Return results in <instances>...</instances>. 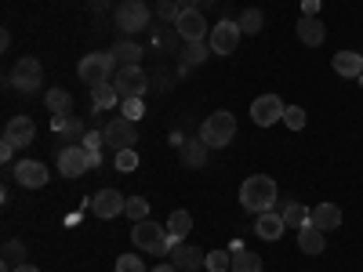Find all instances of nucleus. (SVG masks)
<instances>
[{
    "label": "nucleus",
    "instance_id": "5",
    "mask_svg": "<svg viewBox=\"0 0 363 272\" xmlns=\"http://www.w3.org/2000/svg\"><path fill=\"white\" fill-rule=\"evenodd\" d=\"M113 26L120 29V33H142V29L149 26V4L145 0H120L116 11H113Z\"/></svg>",
    "mask_w": 363,
    "mask_h": 272
},
{
    "label": "nucleus",
    "instance_id": "21",
    "mask_svg": "<svg viewBox=\"0 0 363 272\" xmlns=\"http://www.w3.org/2000/svg\"><path fill=\"white\" fill-rule=\"evenodd\" d=\"M330 66H335L338 76H363V55L359 51H338Z\"/></svg>",
    "mask_w": 363,
    "mask_h": 272
},
{
    "label": "nucleus",
    "instance_id": "35",
    "mask_svg": "<svg viewBox=\"0 0 363 272\" xmlns=\"http://www.w3.org/2000/svg\"><path fill=\"white\" fill-rule=\"evenodd\" d=\"M284 124L291 131H301V128H306V109H301V106H287L284 109Z\"/></svg>",
    "mask_w": 363,
    "mask_h": 272
},
{
    "label": "nucleus",
    "instance_id": "8",
    "mask_svg": "<svg viewBox=\"0 0 363 272\" xmlns=\"http://www.w3.org/2000/svg\"><path fill=\"white\" fill-rule=\"evenodd\" d=\"M87 171H91V149L84 142L66 145L62 153H58V174H62V178H80Z\"/></svg>",
    "mask_w": 363,
    "mask_h": 272
},
{
    "label": "nucleus",
    "instance_id": "27",
    "mask_svg": "<svg viewBox=\"0 0 363 272\" xmlns=\"http://www.w3.org/2000/svg\"><path fill=\"white\" fill-rule=\"evenodd\" d=\"M265 265H262V258L255 254V251H247V247H236L233 251V272H262Z\"/></svg>",
    "mask_w": 363,
    "mask_h": 272
},
{
    "label": "nucleus",
    "instance_id": "24",
    "mask_svg": "<svg viewBox=\"0 0 363 272\" xmlns=\"http://www.w3.org/2000/svg\"><path fill=\"white\" fill-rule=\"evenodd\" d=\"M109 51H113V58H116V66H138V62H142V47H138L135 40H120V44H113Z\"/></svg>",
    "mask_w": 363,
    "mask_h": 272
},
{
    "label": "nucleus",
    "instance_id": "16",
    "mask_svg": "<svg viewBox=\"0 0 363 272\" xmlns=\"http://www.w3.org/2000/svg\"><path fill=\"white\" fill-rule=\"evenodd\" d=\"M171 261H174L182 272H193V268L207 265V254H203V251H196L193 244H186V239H182V244H174V247H171Z\"/></svg>",
    "mask_w": 363,
    "mask_h": 272
},
{
    "label": "nucleus",
    "instance_id": "44",
    "mask_svg": "<svg viewBox=\"0 0 363 272\" xmlns=\"http://www.w3.org/2000/svg\"><path fill=\"white\" fill-rule=\"evenodd\" d=\"M182 4V11H193V8H200V0H178Z\"/></svg>",
    "mask_w": 363,
    "mask_h": 272
},
{
    "label": "nucleus",
    "instance_id": "30",
    "mask_svg": "<svg viewBox=\"0 0 363 272\" xmlns=\"http://www.w3.org/2000/svg\"><path fill=\"white\" fill-rule=\"evenodd\" d=\"M236 22H240V33H251V37H255V33H262L265 15H262V8H247V11L240 15Z\"/></svg>",
    "mask_w": 363,
    "mask_h": 272
},
{
    "label": "nucleus",
    "instance_id": "10",
    "mask_svg": "<svg viewBox=\"0 0 363 272\" xmlns=\"http://www.w3.org/2000/svg\"><path fill=\"white\" fill-rule=\"evenodd\" d=\"M240 37H244V33H240V22H215V26H211V37H207V44H211V51H215V55H233L236 51V44H240Z\"/></svg>",
    "mask_w": 363,
    "mask_h": 272
},
{
    "label": "nucleus",
    "instance_id": "19",
    "mask_svg": "<svg viewBox=\"0 0 363 272\" xmlns=\"http://www.w3.org/2000/svg\"><path fill=\"white\" fill-rule=\"evenodd\" d=\"M255 218H258V222H255V232L265 239V244L280 239V236H284V229H287L284 215H272V210H265V215H255Z\"/></svg>",
    "mask_w": 363,
    "mask_h": 272
},
{
    "label": "nucleus",
    "instance_id": "17",
    "mask_svg": "<svg viewBox=\"0 0 363 272\" xmlns=\"http://www.w3.org/2000/svg\"><path fill=\"white\" fill-rule=\"evenodd\" d=\"M298 251H301V254H313V258L323 254V251H327L323 229H316L313 222H309V225H301V229H298Z\"/></svg>",
    "mask_w": 363,
    "mask_h": 272
},
{
    "label": "nucleus",
    "instance_id": "2",
    "mask_svg": "<svg viewBox=\"0 0 363 272\" xmlns=\"http://www.w3.org/2000/svg\"><path fill=\"white\" fill-rule=\"evenodd\" d=\"M131 244H135L138 251H145V254H171L174 239L167 236V229H164L160 222L142 218V222L131 225Z\"/></svg>",
    "mask_w": 363,
    "mask_h": 272
},
{
    "label": "nucleus",
    "instance_id": "34",
    "mask_svg": "<svg viewBox=\"0 0 363 272\" xmlns=\"http://www.w3.org/2000/svg\"><path fill=\"white\" fill-rule=\"evenodd\" d=\"M207 268H211V272H233V254H225V251H207Z\"/></svg>",
    "mask_w": 363,
    "mask_h": 272
},
{
    "label": "nucleus",
    "instance_id": "46",
    "mask_svg": "<svg viewBox=\"0 0 363 272\" xmlns=\"http://www.w3.org/2000/svg\"><path fill=\"white\" fill-rule=\"evenodd\" d=\"M359 84H363V76H359Z\"/></svg>",
    "mask_w": 363,
    "mask_h": 272
},
{
    "label": "nucleus",
    "instance_id": "1",
    "mask_svg": "<svg viewBox=\"0 0 363 272\" xmlns=\"http://www.w3.org/2000/svg\"><path fill=\"white\" fill-rule=\"evenodd\" d=\"M277 181L269 174H251L244 186H240V207L251 210V215H265V210L277 207Z\"/></svg>",
    "mask_w": 363,
    "mask_h": 272
},
{
    "label": "nucleus",
    "instance_id": "11",
    "mask_svg": "<svg viewBox=\"0 0 363 272\" xmlns=\"http://www.w3.org/2000/svg\"><path fill=\"white\" fill-rule=\"evenodd\" d=\"M124 207H128V196H120L116 189H99L95 196H91V215L102 218V222L124 215Z\"/></svg>",
    "mask_w": 363,
    "mask_h": 272
},
{
    "label": "nucleus",
    "instance_id": "42",
    "mask_svg": "<svg viewBox=\"0 0 363 272\" xmlns=\"http://www.w3.org/2000/svg\"><path fill=\"white\" fill-rule=\"evenodd\" d=\"M320 11V0H301V15H316Z\"/></svg>",
    "mask_w": 363,
    "mask_h": 272
},
{
    "label": "nucleus",
    "instance_id": "6",
    "mask_svg": "<svg viewBox=\"0 0 363 272\" xmlns=\"http://www.w3.org/2000/svg\"><path fill=\"white\" fill-rule=\"evenodd\" d=\"M40 80H44L40 58L22 55L18 62H15V69H11V87H18L22 95H33V91H40Z\"/></svg>",
    "mask_w": 363,
    "mask_h": 272
},
{
    "label": "nucleus",
    "instance_id": "29",
    "mask_svg": "<svg viewBox=\"0 0 363 272\" xmlns=\"http://www.w3.org/2000/svg\"><path fill=\"white\" fill-rule=\"evenodd\" d=\"M116 102H120V95H116V87H113V84L91 87V106H95V109H113Z\"/></svg>",
    "mask_w": 363,
    "mask_h": 272
},
{
    "label": "nucleus",
    "instance_id": "47",
    "mask_svg": "<svg viewBox=\"0 0 363 272\" xmlns=\"http://www.w3.org/2000/svg\"><path fill=\"white\" fill-rule=\"evenodd\" d=\"M160 4H164V0H160Z\"/></svg>",
    "mask_w": 363,
    "mask_h": 272
},
{
    "label": "nucleus",
    "instance_id": "9",
    "mask_svg": "<svg viewBox=\"0 0 363 272\" xmlns=\"http://www.w3.org/2000/svg\"><path fill=\"white\" fill-rule=\"evenodd\" d=\"M174 33H178L182 40H186V44H193V40H207V37H211V26H207L203 11H200V8H193V11H182V15H178Z\"/></svg>",
    "mask_w": 363,
    "mask_h": 272
},
{
    "label": "nucleus",
    "instance_id": "28",
    "mask_svg": "<svg viewBox=\"0 0 363 272\" xmlns=\"http://www.w3.org/2000/svg\"><path fill=\"white\" fill-rule=\"evenodd\" d=\"M280 215H284V222H287V225H294V229L309 225V207H306V203H298V200H287Z\"/></svg>",
    "mask_w": 363,
    "mask_h": 272
},
{
    "label": "nucleus",
    "instance_id": "18",
    "mask_svg": "<svg viewBox=\"0 0 363 272\" xmlns=\"http://www.w3.org/2000/svg\"><path fill=\"white\" fill-rule=\"evenodd\" d=\"M323 37H327V29H323V22H320L316 15H301V18H298V40H301V44L320 47Z\"/></svg>",
    "mask_w": 363,
    "mask_h": 272
},
{
    "label": "nucleus",
    "instance_id": "39",
    "mask_svg": "<svg viewBox=\"0 0 363 272\" xmlns=\"http://www.w3.org/2000/svg\"><path fill=\"white\" fill-rule=\"evenodd\" d=\"M178 15H182L178 0H164V4H160V22H178Z\"/></svg>",
    "mask_w": 363,
    "mask_h": 272
},
{
    "label": "nucleus",
    "instance_id": "32",
    "mask_svg": "<svg viewBox=\"0 0 363 272\" xmlns=\"http://www.w3.org/2000/svg\"><path fill=\"white\" fill-rule=\"evenodd\" d=\"M124 215H128L131 222H142V218H149V200H145V196H128Z\"/></svg>",
    "mask_w": 363,
    "mask_h": 272
},
{
    "label": "nucleus",
    "instance_id": "20",
    "mask_svg": "<svg viewBox=\"0 0 363 272\" xmlns=\"http://www.w3.org/2000/svg\"><path fill=\"white\" fill-rule=\"evenodd\" d=\"M309 222H313L316 229H323V232L342 229V207H335V203H320V207H313Z\"/></svg>",
    "mask_w": 363,
    "mask_h": 272
},
{
    "label": "nucleus",
    "instance_id": "38",
    "mask_svg": "<svg viewBox=\"0 0 363 272\" xmlns=\"http://www.w3.org/2000/svg\"><path fill=\"white\" fill-rule=\"evenodd\" d=\"M124 116L131 120V124H135V120H142V116H145V106H142V98H124Z\"/></svg>",
    "mask_w": 363,
    "mask_h": 272
},
{
    "label": "nucleus",
    "instance_id": "13",
    "mask_svg": "<svg viewBox=\"0 0 363 272\" xmlns=\"http://www.w3.org/2000/svg\"><path fill=\"white\" fill-rule=\"evenodd\" d=\"M102 135H106V145L116 149V153H120V149H135V138H138V131H135V124H131L128 116L109 120V128Z\"/></svg>",
    "mask_w": 363,
    "mask_h": 272
},
{
    "label": "nucleus",
    "instance_id": "23",
    "mask_svg": "<svg viewBox=\"0 0 363 272\" xmlns=\"http://www.w3.org/2000/svg\"><path fill=\"white\" fill-rule=\"evenodd\" d=\"M178 157H182V164L186 167H203L207 164V145L200 142V138H189V142H182V149H178Z\"/></svg>",
    "mask_w": 363,
    "mask_h": 272
},
{
    "label": "nucleus",
    "instance_id": "33",
    "mask_svg": "<svg viewBox=\"0 0 363 272\" xmlns=\"http://www.w3.org/2000/svg\"><path fill=\"white\" fill-rule=\"evenodd\" d=\"M113 167H116L120 174H131V171L138 167V153H135V149H120L116 160H113Z\"/></svg>",
    "mask_w": 363,
    "mask_h": 272
},
{
    "label": "nucleus",
    "instance_id": "41",
    "mask_svg": "<svg viewBox=\"0 0 363 272\" xmlns=\"http://www.w3.org/2000/svg\"><path fill=\"white\" fill-rule=\"evenodd\" d=\"M15 149H18V145L4 138V142H0V160H4V164H11V157H15Z\"/></svg>",
    "mask_w": 363,
    "mask_h": 272
},
{
    "label": "nucleus",
    "instance_id": "31",
    "mask_svg": "<svg viewBox=\"0 0 363 272\" xmlns=\"http://www.w3.org/2000/svg\"><path fill=\"white\" fill-rule=\"evenodd\" d=\"M55 128L62 131V138H80V142H84V135H87L84 124H80V120H73V116H58V120H55Z\"/></svg>",
    "mask_w": 363,
    "mask_h": 272
},
{
    "label": "nucleus",
    "instance_id": "40",
    "mask_svg": "<svg viewBox=\"0 0 363 272\" xmlns=\"http://www.w3.org/2000/svg\"><path fill=\"white\" fill-rule=\"evenodd\" d=\"M102 142H106L102 131H87V135H84V145L91 149V153H102Z\"/></svg>",
    "mask_w": 363,
    "mask_h": 272
},
{
    "label": "nucleus",
    "instance_id": "12",
    "mask_svg": "<svg viewBox=\"0 0 363 272\" xmlns=\"http://www.w3.org/2000/svg\"><path fill=\"white\" fill-rule=\"evenodd\" d=\"M284 98H277V95H262V98H255V106H251V120H255V128H272L277 120H284Z\"/></svg>",
    "mask_w": 363,
    "mask_h": 272
},
{
    "label": "nucleus",
    "instance_id": "45",
    "mask_svg": "<svg viewBox=\"0 0 363 272\" xmlns=\"http://www.w3.org/2000/svg\"><path fill=\"white\" fill-rule=\"evenodd\" d=\"M153 272H182V268H178V265H157Z\"/></svg>",
    "mask_w": 363,
    "mask_h": 272
},
{
    "label": "nucleus",
    "instance_id": "14",
    "mask_svg": "<svg viewBox=\"0 0 363 272\" xmlns=\"http://www.w3.org/2000/svg\"><path fill=\"white\" fill-rule=\"evenodd\" d=\"M15 181L22 189H44L48 186V167L40 160H18L15 164Z\"/></svg>",
    "mask_w": 363,
    "mask_h": 272
},
{
    "label": "nucleus",
    "instance_id": "22",
    "mask_svg": "<svg viewBox=\"0 0 363 272\" xmlns=\"http://www.w3.org/2000/svg\"><path fill=\"white\" fill-rule=\"evenodd\" d=\"M44 106L55 113V116H73V95L66 87H51L44 95Z\"/></svg>",
    "mask_w": 363,
    "mask_h": 272
},
{
    "label": "nucleus",
    "instance_id": "15",
    "mask_svg": "<svg viewBox=\"0 0 363 272\" xmlns=\"http://www.w3.org/2000/svg\"><path fill=\"white\" fill-rule=\"evenodd\" d=\"M4 138L15 142L18 149H22V145H33V142H37V124H33L29 116H11L8 128H4Z\"/></svg>",
    "mask_w": 363,
    "mask_h": 272
},
{
    "label": "nucleus",
    "instance_id": "25",
    "mask_svg": "<svg viewBox=\"0 0 363 272\" xmlns=\"http://www.w3.org/2000/svg\"><path fill=\"white\" fill-rule=\"evenodd\" d=\"M189 229H193V215H189V210H174V215L167 218V236L174 239V244H182V239L189 236Z\"/></svg>",
    "mask_w": 363,
    "mask_h": 272
},
{
    "label": "nucleus",
    "instance_id": "4",
    "mask_svg": "<svg viewBox=\"0 0 363 272\" xmlns=\"http://www.w3.org/2000/svg\"><path fill=\"white\" fill-rule=\"evenodd\" d=\"M77 76H80L87 87L109 84V76H116V58H113V51H91V55H84L80 66H77Z\"/></svg>",
    "mask_w": 363,
    "mask_h": 272
},
{
    "label": "nucleus",
    "instance_id": "37",
    "mask_svg": "<svg viewBox=\"0 0 363 272\" xmlns=\"http://www.w3.org/2000/svg\"><path fill=\"white\" fill-rule=\"evenodd\" d=\"M116 272H145V265H142L138 254H120L116 258Z\"/></svg>",
    "mask_w": 363,
    "mask_h": 272
},
{
    "label": "nucleus",
    "instance_id": "26",
    "mask_svg": "<svg viewBox=\"0 0 363 272\" xmlns=\"http://www.w3.org/2000/svg\"><path fill=\"white\" fill-rule=\"evenodd\" d=\"M207 55H215L207 40H193V44H186V51H182V69H189V66H200V62H207Z\"/></svg>",
    "mask_w": 363,
    "mask_h": 272
},
{
    "label": "nucleus",
    "instance_id": "3",
    "mask_svg": "<svg viewBox=\"0 0 363 272\" xmlns=\"http://www.w3.org/2000/svg\"><path fill=\"white\" fill-rule=\"evenodd\" d=\"M236 138V116L229 109H218V113H211L203 124H200V142L207 149H222Z\"/></svg>",
    "mask_w": 363,
    "mask_h": 272
},
{
    "label": "nucleus",
    "instance_id": "36",
    "mask_svg": "<svg viewBox=\"0 0 363 272\" xmlns=\"http://www.w3.org/2000/svg\"><path fill=\"white\" fill-rule=\"evenodd\" d=\"M22 254H26V247L18 244V239H8V244H4V265H8V268L22 265Z\"/></svg>",
    "mask_w": 363,
    "mask_h": 272
},
{
    "label": "nucleus",
    "instance_id": "7",
    "mask_svg": "<svg viewBox=\"0 0 363 272\" xmlns=\"http://www.w3.org/2000/svg\"><path fill=\"white\" fill-rule=\"evenodd\" d=\"M113 87L120 98H142L149 91V76L142 73V66H120L113 76Z\"/></svg>",
    "mask_w": 363,
    "mask_h": 272
},
{
    "label": "nucleus",
    "instance_id": "43",
    "mask_svg": "<svg viewBox=\"0 0 363 272\" xmlns=\"http://www.w3.org/2000/svg\"><path fill=\"white\" fill-rule=\"evenodd\" d=\"M11 272H40V268H37V265H29V261H22V265H15Z\"/></svg>",
    "mask_w": 363,
    "mask_h": 272
}]
</instances>
